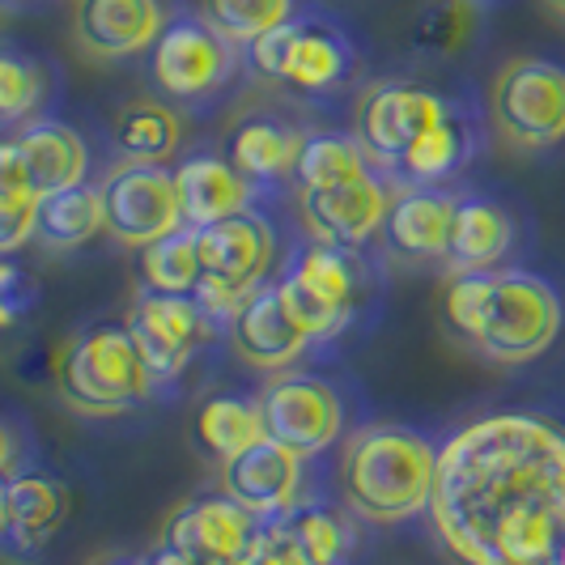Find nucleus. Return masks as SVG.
<instances>
[{
    "instance_id": "nucleus-5",
    "label": "nucleus",
    "mask_w": 565,
    "mask_h": 565,
    "mask_svg": "<svg viewBox=\"0 0 565 565\" xmlns=\"http://www.w3.org/2000/svg\"><path fill=\"white\" fill-rule=\"evenodd\" d=\"M200 281L192 298L213 323H230V315L243 307V298L264 285V273L273 268L277 238L273 226L255 213H234L213 226L196 230Z\"/></svg>"
},
{
    "instance_id": "nucleus-30",
    "label": "nucleus",
    "mask_w": 565,
    "mask_h": 565,
    "mask_svg": "<svg viewBox=\"0 0 565 565\" xmlns=\"http://www.w3.org/2000/svg\"><path fill=\"white\" fill-rule=\"evenodd\" d=\"M370 170H374V162L366 158V149L358 145V137L323 132V137H307L302 141L294 179L302 188H337V183H349V179H362Z\"/></svg>"
},
{
    "instance_id": "nucleus-24",
    "label": "nucleus",
    "mask_w": 565,
    "mask_h": 565,
    "mask_svg": "<svg viewBox=\"0 0 565 565\" xmlns=\"http://www.w3.org/2000/svg\"><path fill=\"white\" fill-rule=\"evenodd\" d=\"M302 132L289 128L273 115H252L243 119L234 132H230V153L226 162L243 179L252 183H268V179H281V174H294L298 167V153H302Z\"/></svg>"
},
{
    "instance_id": "nucleus-3",
    "label": "nucleus",
    "mask_w": 565,
    "mask_h": 565,
    "mask_svg": "<svg viewBox=\"0 0 565 565\" xmlns=\"http://www.w3.org/2000/svg\"><path fill=\"white\" fill-rule=\"evenodd\" d=\"M60 399L85 417H119L149 399L153 379L128 328H85L56 362Z\"/></svg>"
},
{
    "instance_id": "nucleus-26",
    "label": "nucleus",
    "mask_w": 565,
    "mask_h": 565,
    "mask_svg": "<svg viewBox=\"0 0 565 565\" xmlns=\"http://www.w3.org/2000/svg\"><path fill=\"white\" fill-rule=\"evenodd\" d=\"M111 132L128 162L167 167V158H174V149L183 141V119L162 98H132V103H124L115 111Z\"/></svg>"
},
{
    "instance_id": "nucleus-33",
    "label": "nucleus",
    "mask_w": 565,
    "mask_h": 565,
    "mask_svg": "<svg viewBox=\"0 0 565 565\" xmlns=\"http://www.w3.org/2000/svg\"><path fill=\"white\" fill-rule=\"evenodd\" d=\"M200 18L238 47L294 18V0H200Z\"/></svg>"
},
{
    "instance_id": "nucleus-23",
    "label": "nucleus",
    "mask_w": 565,
    "mask_h": 565,
    "mask_svg": "<svg viewBox=\"0 0 565 565\" xmlns=\"http://www.w3.org/2000/svg\"><path fill=\"white\" fill-rule=\"evenodd\" d=\"M4 514H9V532L4 540L18 553H39L47 540L56 536V527L68 514V493L56 477L43 472H13L4 481Z\"/></svg>"
},
{
    "instance_id": "nucleus-1",
    "label": "nucleus",
    "mask_w": 565,
    "mask_h": 565,
    "mask_svg": "<svg viewBox=\"0 0 565 565\" xmlns=\"http://www.w3.org/2000/svg\"><path fill=\"white\" fill-rule=\"evenodd\" d=\"M429 514L459 565H553L565 540V425L498 413L438 451Z\"/></svg>"
},
{
    "instance_id": "nucleus-35",
    "label": "nucleus",
    "mask_w": 565,
    "mask_h": 565,
    "mask_svg": "<svg viewBox=\"0 0 565 565\" xmlns=\"http://www.w3.org/2000/svg\"><path fill=\"white\" fill-rule=\"evenodd\" d=\"M489 277H493V273H451L447 285H443V323H447L468 349L481 337Z\"/></svg>"
},
{
    "instance_id": "nucleus-40",
    "label": "nucleus",
    "mask_w": 565,
    "mask_h": 565,
    "mask_svg": "<svg viewBox=\"0 0 565 565\" xmlns=\"http://www.w3.org/2000/svg\"><path fill=\"white\" fill-rule=\"evenodd\" d=\"M145 565H209V562H200V557H192V553H183V548H174V544H158L149 557H145Z\"/></svg>"
},
{
    "instance_id": "nucleus-45",
    "label": "nucleus",
    "mask_w": 565,
    "mask_h": 565,
    "mask_svg": "<svg viewBox=\"0 0 565 565\" xmlns=\"http://www.w3.org/2000/svg\"><path fill=\"white\" fill-rule=\"evenodd\" d=\"M18 4H30V0H0V9H18Z\"/></svg>"
},
{
    "instance_id": "nucleus-36",
    "label": "nucleus",
    "mask_w": 565,
    "mask_h": 565,
    "mask_svg": "<svg viewBox=\"0 0 565 565\" xmlns=\"http://www.w3.org/2000/svg\"><path fill=\"white\" fill-rule=\"evenodd\" d=\"M39 307V281L22 264L0 259V328H18Z\"/></svg>"
},
{
    "instance_id": "nucleus-9",
    "label": "nucleus",
    "mask_w": 565,
    "mask_h": 565,
    "mask_svg": "<svg viewBox=\"0 0 565 565\" xmlns=\"http://www.w3.org/2000/svg\"><path fill=\"white\" fill-rule=\"evenodd\" d=\"M451 115V103L425 85L379 82L358 98L353 137L366 149V158L383 170H399L408 149L422 141L434 124Z\"/></svg>"
},
{
    "instance_id": "nucleus-18",
    "label": "nucleus",
    "mask_w": 565,
    "mask_h": 565,
    "mask_svg": "<svg viewBox=\"0 0 565 565\" xmlns=\"http://www.w3.org/2000/svg\"><path fill=\"white\" fill-rule=\"evenodd\" d=\"M255 536H259V519L247 514L238 502H230L226 493L183 502L167 519V532H162L167 544L209 565H230L234 557H243Z\"/></svg>"
},
{
    "instance_id": "nucleus-29",
    "label": "nucleus",
    "mask_w": 565,
    "mask_h": 565,
    "mask_svg": "<svg viewBox=\"0 0 565 565\" xmlns=\"http://www.w3.org/2000/svg\"><path fill=\"white\" fill-rule=\"evenodd\" d=\"M264 438V417L255 399L238 396H213L196 417V443L213 463H226L238 451Z\"/></svg>"
},
{
    "instance_id": "nucleus-43",
    "label": "nucleus",
    "mask_w": 565,
    "mask_h": 565,
    "mask_svg": "<svg viewBox=\"0 0 565 565\" xmlns=\"http://www.w3.org/2000/svg\"><path fill=\"white\" fill-rule=\"evenodd\" d=\"M94 565H145V562H132V557H103V562Z\"/></svg>"
},
{
    "instance_id": "nucleus-8",
    "label": "nucleus",
    "mask_w": 565,
    "mask_h": 565,
    "mask_svg": "<svg viewBox=\"0 0 565 565\" xmlns=\"http://www.w3.org/2000/svg\"><path fill=\"white\" fill-rule=\"evenodd\" d=\"M277 289L307 337H337L366 294V268L353 247L315 243L294 259Z\"/></svg>"
},
{
    "instance_id": "nucleus-19",
    "label": "nucleus",
    "mask_w": 565,
    "mask_h": 565,
    "mask_svg": "<svg viewBox=\"0 0 565 565\" xmlns=\"http://www.w3.org/2000/svg\"><path fill=\"white\" fill-rule=\"evenodd\" d=\"M514 252V217L489 196H455L447 264L451 273H498Z\"/></svg>"
},
{
    "instance_id": "nucleus-4",
    "label": "nucleus",
    "mask_w": 565,
    "mask_h": 565,
    "mask_svg": "<svg viewBox=\"0 0 565 565\" xmlns=\"http://www.w3.org/2000/svg\"><path fill=\"white\" fill-rule=\"evenodd\" d=\"M562 319L557 285L527 268H507L489 277L481 337L472 349L498 366H523L553 349V340L562 337Z\"/></svg>"
},
{
    "instance_id": "nucleus-2",
    "label": "nucleus",
    "mask_w": 565,
    "mask_h": 565,
    "mask_svg": "<svg viewBox=\"0 0 565 565\" xmlns=\"http://www.w3.org/2000/svg\"><path fill=\"white\" fill-rule=\"evenodd\" d=\"M438 447L408 425H366L340 451V498L366 523H399L429 510Z\"/></svg>"
},
{
    "instance_id": "nucleus-44",
    "label": "nucleus",
    "mask_w": 565,
    "mask_h": 565,
    "mask_svg": "<svg viewBox=\"0 0 565 565\" xmlns=\"http://www.w3.org/2000/svg\"><path fill=\"white\" fill-rule=\"evenodd\" d=\"M544 4H548L553 13H562V18H565V0H544Z\"/></svg>"
},
{
    "instance_id": "nucleus-21",
    "label": "nucleus",
    "mask_w": 565,
    "mask_h": 565,
    "mask_svg": "<svg viewBox=\"0 0 565 565\" xmlns=\"http://www.w3.org/2000/svg\"><path fill=\"white\" fill-rule=\"evenodd\" d=\"M13 145L22 153L26 183L34 196H52V192L85 183L89 149H85L82 132H73L68 124H60V119H34V124H26L13 137Z\"/></svg>"
},
{
    "instance_id": "nucleus-41",
    "label": "nucleus",
    "mask_w": 565,
    "mask_h": 565,
    "mask_svg": "<svg viewBox=\"0 0 565 565\" xmlns=\"http://www.w3.org/2000/svg\"><path fill=\"white\" fill-rule=\"evenodd\" d=\"M230 565H268V553H264V544H259V536L252 540V548H247L243 557H234Z\"/></svg>"
},
{
    "instance_id": "nucleus-37",
    "label": "nucleus",
    "mask_w": 565,
    "mask_h": 565,
    "mask_svg": "<svg viewBox=\"0 0 565 565\" xmlns=\"http://www.w3.org/2000/svg\"><path fill=\"white\" fill-rule=\"evenodd\" d=\"M34 204H39V196L0 200V255L18 252L22 243L34 238Z\"/></svg>"
},
{
    "instance_id": "nucleus-17",
    "label": "nucleus",
    "mask_w": 565,
    "mask_h": 565,
    "mask_svg": "<svg viewBox=\"0 0 565 565\" xmlns=\"http://www.w3.org/2000/svg\"><path fill=\"white\" fill-rule=\"evenodd\" d=\"M234 353L255 370H285L289 362L302 358V349L311 337L302 332V323L285 307L277 285H259L243 298V307L230 315L226 323Z\"/></svg>"
},
{
    "instance_id": "nucleus-42",
    "label": "nucleus",
    "mask_w": 565,
    "mask_h": 565,
    "mask_svg": "<svg viewBox=\"0 0 565 565\" xmlns=\"http://www.w3.org/2000/svg\"><path fill=\"white\" fill-rule=\"evenodd\" d=\"M9 532V514H4V481H0V540Z\"/></svg>"
},
{
    "instance_id": "nucleus-47",
    "label": "nucleus",
    "mask_w": 565,
    "mask_h": 565,
    "mask_svg": "<svg viewBox=\"0 0 565 565\" xmlns=\"http://www.w3.org/2000/svg\"><path fill=\"white\" fill-rule=\"evenodd\" d=\"M477 4H489V0H477Z\"/></svg>"
},
{
    "instance_id": "nucleus-25",
    "label": "nucleus",
    "mask_w": 565,
    "mask_h": 565,
    "mask_svg": "<svg viewBox=\"0 0 565 565\" xmlns=\"http://www.w3.org/2000/svg\"><path fill=\"white\" fill-rule=\"evenodd\" d=\"M472 149H477V128L459 107H451V115L443 124H434L422 141L408 149V158L399 162L396 174L408 188H438V183L451 179L455 170H463Z\"/></svg>"
},
{
    "instance_id": "nucleus-32",
    "label": "nucleus",
    "mask_w": 565,
    "mask_h": 565,
    "mask_svg": "<svg viewBox=\"0 0 565 565\" xmlns=\"http://www.w3.org/2000/svg\"><path fill=\"white\" fill-rule=\"evenodd\" d=\"M277 523L315 565H340L344 553H349V527H344V519H340L337 510L323 507V502L285 510Z\"/></svg>"
},
{
    "instance_id": "nucleus-12",
    "label": "nucleus",
    "mask_w": 565,
    "mask_h": 565,
    "mask_svg": "<svg viewBox=\"0 0 565 565\" xmlns=\"http://www.w3.org/2000/svg\"><path fill=\"white\" fill-rule=\"evenodd\" d=\"M255 404L264 417V438L281 443L302 459L328 451L344 429V404L337 387L315 374H281L255 396Z\"/></svg>"
},
{
    "instance_id": "nucleus-28",
    "label": "nucleus",
    "mask_w": 565,
    "mask_h": 565,
    "mask_svg": "<svg viewBox=\"0 0 565 565\" xmlns=\"http://www.w3.org/2000/svg\"><path fill=\"white\" fill-rule=\"evenodd\" d=\"M481 30V4L477 0H422V9L413 13L408 43L422 56L451 60L459 56Z\"/></svg>"
},
{
    "instance_id": "nucleus-27",
    "label": "nucleus",
    "mask_w": 565,
    "mask_h": 565,
    "mask_svg": "<svg viewBox=\"0 0 565 565\" xmlns=\"http://www.w3.org/2000/svg\"><path fill=\"white\" fill-rule=\"evenodd\" d=\"M98 230H103V200H98V188H89V183L39 196L34 204V238L47 252L85 247Z\"/></svg>"
},
{
    "instance_id": "nucleus-13",
    "label": "nucleus",
    "mask_w": 565,
    "mask_h": 565,
    "mask_svg": "<svg viewBox=\"0 0 565 565\" xmlns=\"http://www.w3.org/2000/svg\"><path fill=\"white\" fill-rule=\"evenodd\" d=\"M128 337L137 340L145 358V370L158 383L179 379L183 366L192 362L196 344L209 337L213 319L200 311V302L192 294H158V289H145L141 298L132 302L128 311Z\"/></svg>"
},
{
    "instance_id": "nucleus-38",
    "label": "nucleus",
    "mask_w": 565,
    "mask_h": 565,
    "mask_svg": "<svg viewBox=\"0 0 565 565\" xmlns=\"http://www.w3.org/2000/svg\"><path fill=\"white\" fill-rule=\"evenodd\" d=\"M34 196L26 183V167L13 141H0V200H26Z\"/></svg>"
},
{
    "instance_id": "nucleus-14",
    "label": "nucleus",
    "mask_w": 565,
    "mask_h": 565,
    "mask_svg": "<svg viewBox=\"0 0 565 565\" xmlns=\"http://www.w3.org/2000/svg\"><path fill=\"white\" fill-rule=\"evenodd\" d=\"M387 209H392V188L374 170L337 188H302V200H298L302 226L311 230L315 243L353 247V252L383 230Z\"/></svg>"
},
{
    "instance_id": "nucleus-16",
    "label": "nucleus",
    "mask_w": 565,
    "mask_h": 565,
    "mask_svg": "<svg viewBox=\"0 0 565 565\" xmlns=\"http://www.w3.org/2000/svg\"><path fill=\"white\" fill-rule=\"evenodd\" d=\"M298 489H302V455H294L273 438H259L222 463V493L255 519L268 523L281 519L285 510L298 507Z\"/></svg>"
},
{
    "instance_id": "nucleus-20",
    "label": "nucleus",
    "mask_w": 565,
    "mask_h": 565,
    "mask_svg": "<svg viewBox=\"0 0 565 565\" xmlns=\"http://www.w3.org/2000/svg\"><path fill=\"white\" fill-rule=\"evenodd\" d=\"M455 196L443 188H404L383 217L387 247L399 259H447Z\"/></svg>"
},
{
    "instance_id": "nucleus-7",
    "label": "nucleus",
    "mask_w": 565,
    "mask_h": 565,
    "mask_svg": "<svg viewBox=\"0 0 565 565\" xmlns=\"http://www.w3.org/2000/svg\"><path fill=\"white\" fill-rule=\"evenodd\" d=\"M247 60L259 77L281 82L298 94H332L349 82L358 52L337 22L285 18L281 26L247 43Z\"/></svg>"
},
{
    "instance_id": "nucleus-46",
    "label": "nucleus",
    "mask_w": 565,
    "mask_h": 565,
    "mask_svg": "<svg viewBox=\"0 0 565 565\" xmlns=\"http://www.w3.org/2000/svg\"><path fill=\"white\" fill-rule=\"evenodd\" d=\"M553 565H565V540H562V548H557V557H553Z\"/></svg>"
},
{
    "instance_id": "nucleus-11",
    "label": "nucleus",
    "mask_w": 565,
    "mask_h": 565,
    "mask_svg": "<svg viewBox=\"0 0 565 565\" xmlns=\"http://www.w3.org/2000/svg\"><path fill=\"white\" fill-rule=\"evenodd\" d=\"M234 43L222 39L204 18H174L149 47V77L158 94L174 103H196L217 94L234 77Z\"/></svg>"
},
{
    "instance_id": "nucleus-15",
    "label": "nucleus",
    "mask_w": 565,
    "mask_h": 565,
    "mask_svg": "<svg viewBox=\"0 0 565 565\" xmlns=\"http://www.w3.org/2000/svg\"><path fill=\"white\" fill-rule=\"evenodd\" d=\"M167 30L162 0H73V43L89 60L141 56Z\"/></svg>"
},
{
    "instance_id": "nucleus-10",
    "label": "nucleus",
    "mask_w": 565,
    "mask_h": 565,
    "mask_svg": "<svg viewBox=\"0 0 565 565\" xmlns=\"http://www.w3.org/2000/svg\"><path fill=\"white\" fill-rule=\"evenodd\" d=\"M103 200V230L124 247H149L183 230L179 217V192L174 170L158 162H119L98 183Z\"/></svg>"
},
{
    "instance_id": "nucleus-6",
    "label": "nucleus",
    "mask_w": 565,
    "mask_h": 565,
    "mask_svg": "<svg viewBox=\"0 0 565 565\" xmlns=\"http://www.w3.org/2000/svg\"><path fill=\"white\" fill-rule=\"evenodd\" d=\"M489 119L514 153L565 141V64L548 56L507 60L489 85Z\"/></svg>"
},
{
    "instance_id": "nucleus-34",
    "label": "nucleus",
    "mask_w": 565,
    "mask_h": 565,
    "mask_svg": "<svg viewBox=\"0 0 565 565\" xmlns=\"http://www.w3.org/2000/svg\"><path fill=\"white\" fill-rule=\"evenodd\" d=\"M43 64L9 43H0V128L4 124H22L34 115V107L43 103Z\"/></svg>"
},
{
    "instance_id": "nucleus-39",
    "label": "nucleus",
    "mask_w": 565,
    "mask_h": 565,
    "mask_svg": "<svg viewBox=\"0 0 565 565\" xmlns=\"http://www.w3.org/2000/svg\"><path fill=\"white\" fill-rule=\"evenodd\" d=\"M18 468H22V443H18V434L9 429V422L0 417V481H9Z\"/></svg>"
},
{
    "instance_id": "nucleus-31",
    "label": "nucleus",
    "mask_w": 565,
    "mask_h": 565,
    "mask_svg": "<svg viewBox=\"0 0 565 565\" xmlns=\"http://www.w3.org/2000/svg\"><path fill=\"white\" fill-rule=\"evenodd\" d=\"M141 277L145 289L158 294H192L200 281V252H196V230H174L167 238L141 247Z\"/></svg>"
},
{
    "instance_id": "nucleus-22",
    "label": "nucleus",
    "mask_w": 565,
    "mask_h": 565,
    "mask_svg": "<svg viewBox=\"0 0 565 565\" xmlns=\"http://www.w3.org/2000/svg\"><path fill=\"white\" fill-rule=\"evenodd\" d=\"M179 217L188 230H204L222 217H234L252 200V179H243L226 158H188L174 170Z\"/></svg>"
}]
</instances>
